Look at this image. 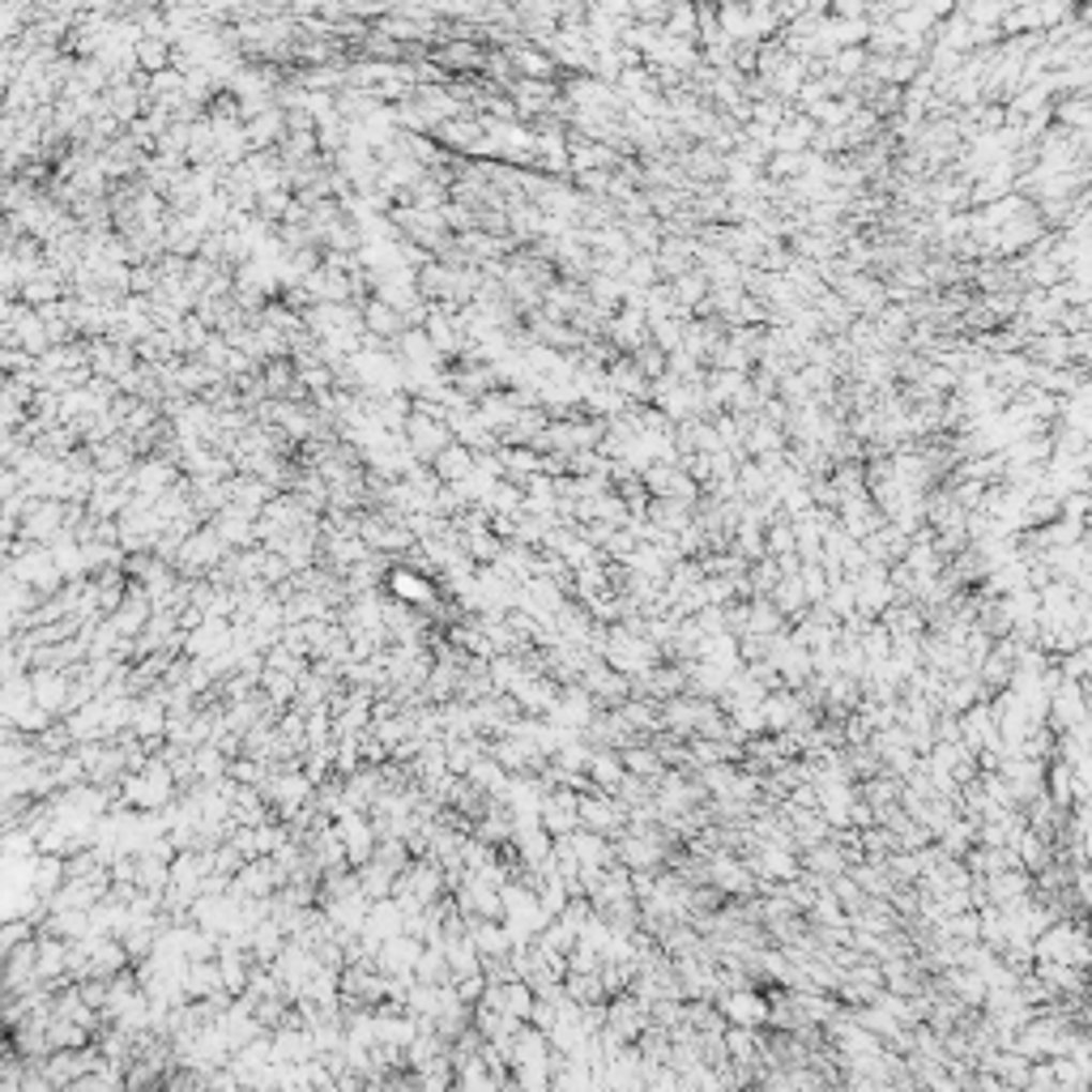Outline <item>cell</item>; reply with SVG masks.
<instances>
[{"mask_svg":"<svg viewBox=\"0 0 1092 1092\" xmlns=\"http://www.w3.org/2000/svg\"><path fill=\"white\" fill-rule=\"evenodd\" d=\"M393 589H397L401 598H427V585H422V576H414V572H393Z\"/></svg>","mask_w":1092,"mask_h":1092,"instance_id":"7a4b0ae2","label":"cell"},{"mask_svg":"<svg viewBox=\"0 0 1092 1092\" xmlns=\"http://www.w3.org/2000/svg\"><path fill=\"white\" fill-rule=\"evenodd\" d=\"M619 764H624V772H632V776H645V781H653V776H662V759H658V751H645V747H624L619 751Z\"/></svg>","mask_w":1092,"mask_h":1092,"instance_id":"6da1fadb","label":"cell"}]
</instances>
